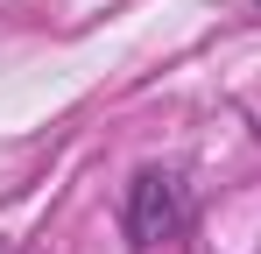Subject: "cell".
<instances>
[{"label": "cell", "mask_w": 261, "mask_h": 254, "mask_svg": "<svg viewBox=\"0 0 261 254\" xmlns=\"http://www.w3.org/2000/svg\"><path fill=\"white\" fill-rule=\"evenodd\" d=\"M120 226H127V247L134 254H155L163 240H176L191 226V191L176 169H134L127 176V198H120Z\"/></svg>", "instance_id": "cell-1"}, {"label": "cell", "mask_w": 261, "mask_h": 254, "mask_svg": "<svg viewBox=\"0 0 261 254\" xmlns=\"http://www.w3.org/2000/svg\"><path fill=\"white\" fill-rule=\"evenodd\" d=\"M254 7H261V0H254Z\"/></svg>", "instance_id": "cell-2"}]
</instances>
